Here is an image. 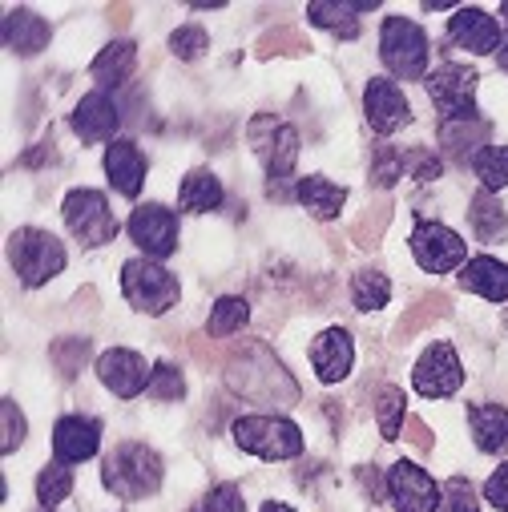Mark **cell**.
<instances>
[{
    "mask_svg": "<svg viewBox=\"0 0 508 512\" xmlns=\"http://www.w3.org/2000/svg\"><path fill=\"white\" fill-rule=\"evenodd\" d=\"M500 17H504V25H508V0H504V5H500Z\"/></svg>",
    "mask_w": 508,
    "mask_h": 512,
    "instance_id": "51",
    "label": "cell"
},
{
    "mask_svg": "<svg viewBox=\"0 0 508 512\" xmlns=\"http://www.w3.org/2000/svg\"><path fill=\"white\" fill-rule=\"evenodd\" d=\"M472 436L480 452H504L508 448V412L500 404L472 408Z\"/></svg>",
    "mask_w": 508,
    "mask_h": 512,
    "instance_id": "27",
    "label": "cell"
},
{
    "mask_svg": "<svg viewBox=\"0 0 508 512\" xmlns=\"http://www.w3.org/2000/svg\"><path fill=\"white\" fill-rule=\"evenodd\" d=\"M178 202H182L186 214H206L222 202V182L210 170H190L178 186Z\"/></svg>",
    "mask_w": 508,
    "mask_h": 512,
    "instance_id": "26",
    "label": "cell"
},
{
    "mask_svg": "<svg viewBox=\"0 0 508 512\" xmlns=\"http://www.w3.org/2000/svg\"><path fill=\"white\" fill-rule=\"evenodd\" d=\"M0 412H5V440H0V448H5V456H9L25 440V416H21V408L13 400H5V408H0Z\"/></svg>",
    "mask_w": 508,
    "mask_h": 512,
    "instance_id": "43",
    "label": "cell"
},
{
    "mask_svg": "<svg viewBox=\"0 0 508 512\" xmlns=\"http://www.w3.org/2000/svg\"><path fill=\"white\" fill-rule=\"evenodd\" d=\"M484 138H488V121H480L476 113L440 125V146H444V154L456 158V162H468V154H472ZM476 154H480V150H476Z\"/></svg>",
    "mask_w": 508,
    "mask_h": 512,
    "instance_id": "23",
    "label": "cell"
},
{
    "mask_svg": "<svg viewBox=\"0 0 508 512\" xmlns=\"http://www.w3.org/2000/svg\"><path fill=\"white\" fill-rule=\"evenodd\" d=\"M49 37H53V29H49L33 9H17V13L5 17V41H9V49L21 53V57L41 53V49L49 45Z\"/></svg>",
    "mask_w": 508,
    "mask_h": 512,
    "instance_id": "22",
    "label": "cell"
},
{
    "mask_svg": "<svg viewBox=\"0 0 508 512\" xmlns=\"http://www.w3.org/2000/svg\"><path fill=\"white\" fill-rule=\"evenodd\" d=\"M234 440L263 460H295L303 452V432L287 416H242L234 420Z\"/></svg>",
    "mask_w": 508,
    "mask_h": 512,
    "instance_id": "5",
    "label": "cell"
},
{
    "mask_svg": "<svg viewBox=\"0 0 508 512\" xmlns=\"http://www.w3.org/2000/svg\"><path fill=\"white\" fill-rule=\"evenodd\" d=\"M206 45H210V37H206V29H198V25H182V29L170 37V49H174L182 61H198V57L206 53Z\"/></svg>",
    "mask_w": 508,
    "mask_h": 512,
    "instance_id": "41",
    "label": "cell"
},
{
    "mask_svg": "<svg viewBox=\"0 0 508 512\" xmlns=\"http://www.w3.org/2000/svg\"><path fill=\"white\" fill-rule=\"evenodd\" d=\"M412 254H416V263L432 275H444V271H456L464 263V238L440 222H420L412 230Z\"/></svg>",
    "mask_w": 508,
    "mask_h": 512,
    "instance_id": "10",
    "label": "cell"
},
{
    "mask_svg": "<svg viewBox=\"0 0 508 512\" xmlns=\"http://www.w3.org/2000/svg\"><path fill=\"white\" fill-rule=\"evenodd\" d=\"M404 170H408L404 150H392V146L375 150V158H371V186L388 190V186H396V182H400V174H404Z\"/></svg>",
    "mask_w": 508,
    "mask_h": 512,
    "instance_id": "36",
    "label": "cell"
},
{
    "mask_svg": "<svg viewBox=\"0 0 508 512\" xmlns=\"http://www.w3.org/2000/svg\"><path fill=\"white\" fill-rule=\"evenodd\" d=\"M130 238L150 254V259H166V254H174V246H178V218L162 202L138 206L130 214Z\"/></svg>",
    "mask_w": 508,
    "mask_h": 512,
    "instance_id": "13",
    "label": "cell"
},
{
    "mask_svg": "<svg viewBox=\"0 0 508 512\" xmlns=\"http://www.w3.org/2000/svg\"><path fill=\"white\" fill-rule=\"evenodd\" d=\"M202 512H246V504H242V496H238L234 484H218V488L206 496Z\"/></svg>",
    "mask_w": 508,
    "mask_h": 512,
    "instance_id": "44",
    "label": "cell"
},
{
    "mask_svg": "<svg viewBox=\"0 0 508 512\" xmlns=\"http://www.w3.org/2000/svg\"><path fill=\"white\" fill-rule=\"evenodd\" d=\"M117 105H113V97H105L101 89L97 93H89L77 109H73V130H77V138L89 146V142H105V138H113L117 134Z\"/></svg>",
    "mask_w": 508,
    "mask_h": 512,
    "instance_id": "20",
    "label": "cell"
},
{
    "mask_svg": "<svg viewBox=\"0 0 508 512\" xmlns=\"http://www.w3.org/2000/svg\"><path fill=\"white\" fill-rule=\"evenodd\" d=\"M150 371L154 367H146V359L138 351H130V347H109L97 359L101 383H105L113 396H121V400H134L142 388H150Z\"/></svg>",
    "mask_w": 508,
    "mask_h": 512,
    "instance_id": "12",
    "label": "cell"
},
{
    "mask_svg": "<svg viewBox=\"0 0 508 512\" xmlns=\"http://www.w3.org/2000/svg\"><path fill=\"white\" fill-rule=\"evenodd\" d=\"M254 154H259L267 162V194L279 202V198H291L283 186L295 170V158H299V134L291 130V125H283L279 117H254L250 130H246Z\"/></svg>",
    "mask_w": 508,
    "mask_h": 512,
    "instance_id": "3",
    "label": "cell"
},
{
    "mask_svg": "<svg viewBox=\"0 0 508 512\" xmlns=\"http://www.w3.org/2000/svg\"><path fill=\"white\" fill-rule=\"evenodd\" d=\"M226 383H230V392L246 396L250 404H263V408H291L299 400L291 371L279 363V355L267 343L238 347L226 363Z\"/></svg>",
    "mask_w": 508,
    "mask_h": 512,
    "instance_id": "1",
    "label": "cell"
},
{
    "mask_svg": "<svg viewBox=\"0 0 508 512\" xmlns=\"http://www.w3.org/2000/svg\"><path fill=\"white\" fill-rule=\"evenodd\" d=\"M121 291H125V299H130V307L142 311V315H162L182 295L178 279L154 259H130L125 263L121 267Z\"/></svg>",
    "mask_w": 508,
    "mask_h": 512,
    "instance_id": "4",
    "label": "cell"
},
{
    "mask_svg": "<svg viewBox=\"0 0 508 512\" xmlns=\"http://www.w3.org/2000/svg\"><path fill=\"white\" fill-rule=\"evenodd\" d=\"M85 359H89V339H61V343H53V363L61 367V375L73 379L85 367Z\"/></svg>",
    "mask_w": 508,
    "mask_h": 512,
    "instance_id": "40",
    "label": "cell"
},
{
    "mask_svg": "<svg viewBox=\"0 0 508 512\" xmlns=\"http://www.w3.org/2000/svg\"><path fill=\"white\" fill-rule=\"evenodd\" d=\"M295 198H299V202L311 210V218L331 222V218L343 210L347 190H343V186H335V182H327L323 174H311V178H303V182L295 186Z\"/></svg>",
    "mask_w": 508,
    "mask_h": 512,
    "instance_id": "24",
    "label": "cell"
},
{
    "mask_svg": "<svg viewBox=\"0 0 508 512\" xmlns=\"http://www.w3.org/2000/svg\"><path fill=\"white\" fill-rule=\"evenodd\" d=\"M460 287L464 291H476L488 303H504L508 299V267L496 263V259H488V254H480V259H472L460 271Z\"/></svg>",
    "mask_w": 508,
    "mask_h": 512,
    "instance_id": "21",
    "label": "cell"
},
{
    "mask_svg": "<svg viewBox=\"0 0 508 512\" xmlns=\"http://www.w3.org/2000/svg\"><path fill=\"white\" fill-rule=\"evenodd\" d=\"M363 109H367V121H371V130L375 134H396V130H404V125L412 121V105H408V97L400 93V85L396 81H388V77H375V81H367V97H363Z\"/></svg>",
    "mask_w": 508,
    "mask_h": 512,
    "instance_id": "15",
    "label": "cell"
},
{
    "mask_svg": "<svg viewBox=\"0 0 508 512\" xmlns=\"http://www.w3.org/2000/svg\"><path fill=\"white\" fill-rule=\"evenodd\" d=\"M246 319H250V307H246V299H238V295H226V299H218V303H214L206 331H210L214 339H226V335L242 331V327H246Z\"/></svg>",
    "mask_w": 508,
    "mask_h": 512,
    "instance_id": "33",
    "label": "cell"
},
{
    "mask_svg": "<svg viewBox=\"0 0 508 512\" xmlns=\"http://www.w3.org/2000/svg\"><path fill=\"white\" fill-rule=\"evenodd\" d=\"M448 311H452V299H448V295H440V291H436V295H424V299H420V303L400 319L396 339H412L416 331H424L428 323H436V319H440V315H448Z\"/></svg>",
    "mask_w": 508,
    "mask_h": 512,
    "instance_id": "31",
    "label": "cell"
},
{
    "mask_svg": "<svg viewBox=\"0 0 508 512\" xmlns=\"http://www.w3.org/2000/svg\"><path fill=\"white\" fill-rule=\"evenodd\" d=\"M375 416H379V432H384V440H396L400 436V428H404V420H408V400H404V392L400 388H379V396H375Z\"/></svg>",
    "mask_w": 508,
    "mask_h": 512,
    "instance_id": "30",
    "label": "cell"
},
{
    "mask_svg": "<svg viewBox=\"0 0 508 512\" xmlns=\"http://www.w3.org/2000/svg\"><path fill=\"white\" fill-rule=\"evenodd\" d=\"M448 37H452V45L468 49L472 57H484V53L500 49V25L480 9H460L448 25Z\"/></svg>",
    "mask_w": 508,
    "mask_h": 512,
    "instance_id": "18",
    "label": "cell"
},
{
    "mask_svg": "<svg viewBox=\"0 0 508 512\" xmlns=\"http://www.w3.org/2000/svg\"><path fill=\"white\" fill-rule=\"evenodd\" d=\"M101 476L105 488L117 492L121 500H142L162 488V456L150 452L146 444H121L105 456Z\"/></svg>",
    "mask_w": 508,
    "mask_h": 512,
    "instance_id": "2",
    "label": "cell"
},
{
    "mask_svg": "<svg viewBox=\"0 0 508 512\" xmlns=\"http://www.w3.org/2000/svg\"><path fill=\"white\" fill-rule=\"evenodd\" d=\"M408 440H412L416 452H428V448H432V432H428V424L416 420V416H408Z\"/></svg>",
    "mask_w": 508,
    "mask_h": 512,
    "instance_id": "48",
    "label": "cell"
},
{
    "mask_svg": "<svg viewBox=\"0 0 508 512\" xmlns=\"http://www.w3.org/2000/svg\"><path fill=\"white\" fill-rule=\"evenodd\" d=\"M351 299L359 311H379L388 299H392V283L388 275H379V271H359L351 279Z\"/></svg>",
    "mask_w": 508,
    "mask_h": 512,
    "instance_id": "32",
    "label": "cell"
},
{
    "mask_svg": "<svg viewBox=\"0 0 508 512\" xmlns=\"http://www.w3.org/2000/svg\"><path fill=\"white\" fill-rule=\"evenodd\" d=\"M359 484H363V492H367L371 500L392 496V492H388V484H384V472H379V468H359Z\"/></svg>",
    "mask_w": 508,
    "mask_h": 512,
    "instance_id": "47",
    "label": "cell"
},
{
    "mask_svg": "<svg viewBox=\"0 0 508 512\" xmlns=\"http://www.w3.org/2000/svg\"><path fill=\"white\" fill-rule=\"evenodd\" d=\"M388 492H392L396 512H436V504H440L436 480L412 460H400L388 472Z\"/></svg>",
    "mask_w": 508,
    "mask_h": 512,
    "instance_id": "14",
    "label": "cell"
},
{
    "mask_svg": "<svg viewBox=\"0 0 508 512\" xmlns=\"http://www.w3.org/2000/svg\"><path fill=\"white\" fill-rule=\"evenodd\" d=\"M194 512H202V508H194Z\"/></svg>",
    "mask_w": 508,
    "mask_h": 512,
    "instance_id": "52",
    "label": "cell"
},
{
    "mask_svg": "<svg viewBox=\"0 0 508 512\" xmlns=\"http://www.w3.org/2000/svg\"><path fill=\"white\" fill-rule=\"evenodd\" d=\"M472 166H476V174H480V182H484L488 194L508 186V146H484L472 158Z\"/></svg>",
    "mask_w": 508,
    "mask_h": 512,
    "instance_id": "34",
    "label": "cell"
},
{
    "mask_svg": "<svg viewBox=\"0 0 508 512\" xmlns=\"http://www.w3.org/2000/svg\"><path fill=\"white\" fill-rule=\"evenodd\" d=\"M105 174L121 198H138L146 182V154L134 142H109L105 150Z\"/></svg>",
    "mask_w": 508,
    "mask_h": 512,
    "instance_id": "17",
    "label": "cell"
},
{
    "mask_svg": "<svg viewBox=\"0 0 508 512\" xmlns=\"http://www.w3.org/2000/svg\"><path fill=\"white\" fill-rule=\"evenodd\" d=\"M468 222H472V234H476L480 242H496V238L508 234V214H504V206L496 202V194H488V190L472 198Z\"/></svg>",
    "mask_w": 508,
    "mask_h": 512,
    "instance_id": "29",
    "label": "cell"
},
{
    "mask_svg": "<svg viewBox=\"0 0 508 512\" xmlns=\"http://www.w3.org/2000/svg\"><path fill=\"white\" fill-rule=\"evenodd\" d=\"M69 492H73V476H69L65 464H49V468L37 476V500H41L45 508H57Z\"/></svg>",
    "mask_w": 508,
    "mask_h": 512,
    "instance_id": "35",
    "label": "cell"
},
{
    "mask_svg": "<svg viewBox=\"0 0 508 512\" xmlns=\"http://www.w3.org/2000/svg\"><path fill=\"white\" fill-rule=\"evenodd\" d=\"M472 93H476V69H472V65L444 61V65L428 77V97H432V105H436V113H440L444 121H456V117L476 113V109H472Z\"/></svg>",
    "mask_w": 508,
    "mask_h": 512,
    "instance_id": "9",
    "label": "cell"
},
{
    "mask_svg": "<svg viewBox=\"0 0 508 512\" xmlns=\"http://www.w3.org/2000/svg\"><path fill=\"white\" fill-rule=\"evenodd\" d=\"M460 383H464V371H460V359H456L452 343H432V347L420 355L416 371H412V388H416L420 396H428V400L452 396Z\"/></svg>",
    "mask_w": 508,
    "mask_h": 512,
    "instance_id": "11",
    "label": "cell"
},
{
    "mask_svg": "<svg viewBox=\"0 0 508 512\" xmlns=\"http://www.w3.org/2000/svg\"><path fill=\"white\" fill-rule=\"evenodd\" d=\"M388 218H392V202H379V206H371L359 222H355V230H351V238L359 242V246H375L379 238H384V230H388Z\"/></svg>",
    "mask_w": 508,
    "mask_h": 512,
    "instance_id": "37",
    "label": "cell"
},
{
    "mask_svg": "<svg viewBox=\"0 0 508 512\" xmlns=\"http://www.w3.org/2000/svg\"><path fill=\"white\" fill-rule=\"evenodd\" d=\"M379 57L384 65L396 73V77H424L428 69V37L420 25H412L408 17H388L384 21V33H379Z\"/></svg>",
    "mask_w": 508,
    "mask_h": 512,
    "instance_id": "7",
    "label": "cell"
},
{
    "mask_svg": "<svg viewBox=\"0 0 508 512\" xmlns=\"http://www.w3.org/2000/svg\"><path fill=\"white\" fill-rule=\"evenodd\" d=\"M484 496L492 500V508L508 512V464H500V468L488 476V484H484Z\"/></svg>",
    "mask_w": 508,
    "mask_h": 512,
    "instance_id": "46",
    "label": "cell"
},
{
    "mask_svg": "<svg viewBox=\"0 0 508 512\" xmlns=\"http://www.w3.org/2000/svg\"><path fill=\"white\" fill-rule=\"evenodd\" d=\"M49 512H53V508H49Z\"/></svg>",
    "mask_w": 508,
    "mask_h": 512,
    "instance_id": "53",
    "label": "cell"
},
{
    "mask_svg": "<svg viewBox=\"0 0 508 512\" xmlns=\"http://www.w3.org/2000/svg\"><path fill=\"white\" fill-rule=\"evenodd\" d=\"M404 158H408V170H412L416 182L440 178V158L436 154H428V150H404Z\"/></svg>",
    "mask_w": 508,
    "mask_h": 512,
    "instance_id": "45",
    "label": "cell"
},
{
    "mask_svg": "<svg viewBox=\"0 0 508 512\" xmlns=\"http://www.w3.org/2000/svg\"><path fill=\"white\" fill-rule=\"evenodd\" d=\"M440 512H480L476 488H472L464 476H452V480L444 484V496H440Z\"/></svg>",
    "mask_w": 508,
    "mask_h": 512,
    "instance_id": "39",
    "label": "cell"
},
{
    "mask_svg": "<svg viewBox=\"0 0 508 512\" xmlns=\"http://www.w3.org/2000/svg\"><path fill=\"white\" fill-rule=\"evenodd\" d=\"M65 226L73 230V238L81 246H105L117 234L109 202L97 190H69V198H65Z\"/></svg>",
    "mask_w": 508,
    "mask_h": 512,
    "instance_id": "8",
    "label": "cell"
},
{
    "mask_svg": "<svg viewBox=\"0 0 508 512\" xmlns=\"http://www.w3.org/2000/svg\"><path fill=\"white\" fill-rule=\"evenodd\" d=\"M150 396L154 400H182L186 396V383H182V371L174 367V363H158L154 371H150Z\"/></svg>",
    "mask_w": 508,
    "mask_h": 512,
    "instance_id": "38",
    "label": "cell"
},
{
    "mask_svg": "<svg viewBox=\"0 0 508 512\" xmlns=\"http://www.w3.org/2000/svg\"><path fill=\"white\" fill-rule=\"evenodd\" d=\"M9 259H13V267H17L25 287H41L57 271H65V246H61V238H53L45 230L25 226V230H17L9 238Z\"/></svg>",
    "mask_w": 508,
    "mask_h": 512,
    "instance_id": "6",
    "label": "cell"
},
{
    "mask_svg": "<svg viewBox=\"0 0 508 512\" xmlns=\"http://www.w3.org/2000/svg\"><path fill=\"white\" fill-rule=\"evenodd\" d=\"M275 53H307V37L295 29H275L259 41V57H275Z\"/></svg>",
    "mask_w": 508,
    "mask_h": 512,
    "instance_id": "42",
    "label": "cell"
},
{
    "mask_svg": "<svg viewBox=\"0 0 508 512\" xmlns=\"http://www.w3.org/2000/svg\"><path fill=\"white\" fill-rule=\"evenodd\" d=\"M500 69L508 73V41H504V49H500Z\"/></svg>",
    "mask_w": 508,
    "mask_h": 512,
    "instance_id": "50",
    "label": "cell"
},
{
    "mask_svg": "<svg viewBox=\"0 0 508 512\" xmlns=\"http://www.w3.org/2000/svg\"><path fill=\"white\" fill-rule=\"evenodd\" d=\"M97 444H101V424L89 416H65L53 428V452L61 464H81L97 456Z\"/></svg>",
    "mask_w": 508,
    "mask_h": 512,
    "instance_id": "16",
    "label": "cell"
},
{
    "mask_svg": "<svg viewBox=\"0 0 508 512\" xmlns=\"http://www.w3.org/2000/svg\"><path fill=\"white\" fill-rule=\"evenodd\" d=\"M263 512H295V508H287V504H275V500H271V504H263Z\"/></svg>",
    "mask_w": 508,
    "mask_h": 512,
    "instance_id": "49",
    "label": "cell"
},
{
    "mask_svg": "<svg viewBox=\"0 0 508 512\" xmlns=\"http://www.w3.org/2000/svg\"><path fill=\"white\" fill-rule=\"evenodd\" d=\"M134 61H138V49L130 45V41H113V45H105L101 53H97V61H93V81L101 85V93L105 89H117L125 77L134 73Z\"/></svg>",
    "mask_w": 508,
    "mask_h": 512,
    "instance_id": "25",
    "label": "cell"
},
{
    "mask_svg": "<svg viewBox=\"0 0 508 512\" xmlns=\"http://www.w3.org/2000/svg\"><path fill=\"white\" fill-rule=\"evenodd\" d=\"M311 363L319 371L323 383H339L347 379L351 363H355V347H351V335L343 327H327L315 343H311Z\"/></svg>",
    "mask_w": 508,
    "mask_h": 512,
    "instance_id": "19",
    "label": "cell"
},
{
    "mask_svg": "<svg viewBox=\"0 0 508 512\" xmlns=\"http://www.w3.org/2000/svg\"><path fill=\"white\" fill-rule=\"evenodd\" d=\"M311 25L335 33V37H359V5H347V0H319V5L307 9Z\"/></svg>",
    "mask_w": 508,
    "mask_h": 512,
    "instance_id": "28",
    "label": "cell"
}]
</instances>
